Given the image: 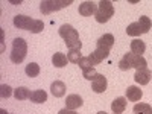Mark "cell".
Here are the masks:
<instances>
[{
    "label": "cell",
    "mask_w": 152,
    "mask_h": 114,
    "mask_svg": "<svg viewBox=\"0 0 152 114\" xmlns=\"http://www.w3.org/2000/svg\"><path fill=\"white\" fill-rule=\"evenodd\" d=\"M151 78H152V72H151L149 69H145V70H137V72H135V75H134L135 82H137V84H140V85H146V84H149Z\"/></svg>",
    "instance_id": "9"
},
{
    "label": "cell",
    "mask_w": 152,
    "mask_h": 114,
    "mask_svg": "<svg viewBox=\"0 0 152 114\" xmlns=\"http://www.w3.org/2000/svg\"><path fill=\"white\" fill-rule=\"evenodd\" d=\"M142 96H143V91L135 85L128 87V90H126V99L131 100V102H138L142 99Z\"/></svg>",
    "instance_id": "12"
},
{
    "label": "cell",
    "mask_w": 152,
    "mask_h": 114,
    "mask_svg": "<svg viewBox=\"0 0 152 114\" xmlns=\"http://www.w3.org/2000/svg\"><path fill=\"white\" fill-rule=\"evenodd\" d=\"M0 113H2V114H9V113H8L6 110H0Z\"/></svg>",
    "instance_id": "30"
},
{
    "label": "cell",
    "mask_w": 152,
    "mask_h": 114,
    "mask_svg": "<svg viewBox=\"0 0 152 114\" xmlns=\"http://www.w3.org/2000/svg\"><path fill=\"white\" fill-rule=\"evenodd\" d=\"M126 105H128V99L126 97H116L111 104V110L114 114H122L126 110Z\"/></svg>",
    "instance_id": "10"
},
{
    "label": "cell",
    "mask_w": 152,
    "mask_h": 114,
    "mask_svg": "<svg viewBox=\"0 0 152 114\" xmlns=\"http://www.w3.org/2000/svg\"><path fill=\"white\" fill-rule=\"evenodd\" d=\"M114 14V6L110 0H102L97 3V11L94 14V18L97 23H107Z\"/></svg>",
    "instance_id": "3"
},
{
    "label": "cell",
    "mask_w": 152,
    "mask_h": 114,
    "mask_svg": "<svg viewBox=\"0 0 152 114\" xmlns=\"http://www.w3.org/2000/svg\"><path fill=\"white\" fill-rule=\"evenodd\" d=\"M34 23V18L26 17V15H15L14 17V26L18 29H24V31H29L31 26Z\"/></svg>",
    "instance_id": "7"
},
{
    "label": "cell",
    "mask_w": 152,
    "mask_h": 114,
    "mask_svg": "<svg viewBox=\"0 0 152 114\" xmlns=\"http://www.w3.org/2000/svg\"><path fill=\"white\" fill-rule=\"evenodd\" d=\"M26 75L29 76V78H37L38 75H40V66L37 64V62H31V64L26 66Z\"/></svg>",
    "instance_id": "22"
},
{
    "label": "cell",
    "mask_w": 152,
    "mask_h": 114,
    "mask_svg": "<svg viewBox=\"0 0 152 114\" xmlns=\"http://www.w3.org/2000/svg\"><path fill=\"white\" fill-rule=\"evenodd\" d=\"M138 23L142 24V28H143L145 34H148V32H149V29L152 28V21H151V18H149V17H146V15L140 17V20H138Z\"/></svg>",
    "instance_id": "26"
},
{
    "label": "cell",
    "mask_w": 152,
    "mask_h": 114,
    "mask_svg": "<svg viewBox=\"0 0 152 114\" xmlns=\"http://www.w3.org/2000/svg\"><path fill=\"white\" fill-rule=\"evenodd\" d=\"M82 97L79 94H69L66 99V108L69 110H78L79 107H82Z\"/></svg>",
    "instance_id": "11"
},
{
    "label": "cell",
    "mask_w": 152,
    "mask_h": 114,
    "mask_svg": "<svg viewBox=\"0 0 152 114\" xmlns=\"http://www.w3.org/2000/svg\"><path fill=\"white\" fill-rule=\"evenodd\" d=\"M58 114H78L75 110H69V108H62L58 111Z\"/></svg>",
    "instance_id": "29"
},
{
    "label": "cell",
    "mask_w": 152,
    "mask_h": 114,
    "mask_svg": "<svg viewBox=\"0 0 152 114\" xmlns=\"http://www.w3.org/2000/svg\"><path fill=\"white\" fill-rule=\"evenodd\" d=\"M114 41H116V40H114V35H113V34H105V35H102V37L97 40V46H96V47H97V49L108 50V52H110L111 47L114 46Z\"/></svg>",
    "instance_id": "6"
},
{
    "label": "cell",
    "mask_w": 152,
    "mask_h": 114,
    "mask_svg": "<svg viewBox=\"0 0 152 114\" xmlns=\"http://www.w3.org/2000/svg\"><path fill=\"white\" fill-rule=\"evenodd\" d=\"M97 114H107V113H105V111H99Z\"/></svg>",
    "instance_id": "31"
},
{
    "label": "cell",
    "mask_w": 152,
    "mask_h": 114,
    "mask_svg": "<svg viewBox=\"0 0 152 114\" xmlns=\"http://www.w3.org/2000/svg\"><path fill=\"white\" fill-rule=\"evenodd\" d=\"M82 75H84V78H85V79H88V81H93V79L96 78L97 72H96V69H94V67H91V69L82 70Z\"/></svg>",
    "instance_id": "27"
},
{
    "label": "cell",
    "mask_w": 152,
    "mask_h": 114,
    "mask_svg": "<svg viewBox=\"0 0 152 114\" xmlns=\"http://www.w3.org/2000/svg\"><path fill=\"white\" fill-rule=\"evenodd\" d=\"M132 111L134 114H152V108L149 104H135Z\"/></svg>",
    "instance_id": "21"
},
{
    "label": "cell",
    "mask_w": 152,
    "mask_h": 114,
    "mask_svg": "<svg viewBox=\"0 0 152 114\" xmlns=\"http://www.w3.org/2000/svg\"><path fill=\"white\" fill-rule=\"evenodd\" d=\"M58 32H59L61 38H64V43L69 49H79L81 50L82 43L79 40V34L72 24H62Z\"/></svg>",
    "instance_id": "1"
},
{
    "label": "cell",
    "mask_w": 152,
    "mask_h": 114,
    "mask_svg": "<svg viewBox=\"0 0 152 114\" xmlns=\"http://www.w3.org/2000/svg\"><path fill=\"white\" fill-rule=\"evenodd\" d=\"M126 34L131 35V37H138V35L145 34V31H143V28H142V24L138 23V21H135V23H131L129 26L126 28Z\"/></svg>",
    "instance_id": "18"
},
{
    "label": "cell",
    "mask_w": 152,
    "mask_h": 114,
    "mask_svg": "<svg viewBox=\"0 0 152 114\" xmlns=\"http://www.w3.org/2000/svg\"><path fill=\"white\" fill-rule=\"evenodd\" d=\"M72 3H73L72 0H44V2L40 3V11L44 15H47L53 11H59L62 8H67Z\"/></svg>",
    "instance_id": "4"
},
{
    "label": "cell",
    "mask_w": 152,
    "mask_h": 114,
    "mask_svg": "<svg viewBox=\"0 0 152 114\" xmlns=\"http://www.w3.org/2000/svg\"><path fill=\"white\" fill-rule=\"evenodd\" d=\"M0 94H2L3 99L11 97V94H12V88H11L9 85H6V84H2V87H0Z\"/></svg>",
    "instance_id": "28"
},
{
    "label": "cell",
    "mask_w": 152,
    "mask_h": 114,
    "mask_svg": "<svg viewBox=\"0 0 152 114\" xmlns=\"http://www.w3.org/2000/svg\"><path fill=\"white\" fill-rule=\"evenodd\" d=\"M78 66H79L82 70H87V69L94 67L93 62H91V59H90V56H82V58L79 59V62H78Z\"/></svg>",
    "instance_id": "24"
},
{
    "label": "cell",
    "mask_w": 152,
    "mask_h": 114,
    "mask_svg": "<svg viewBox=\"0 0 152 114\" xmlns=\"http://www.w3.org/2000/svg\"><path fill=\"white\" fill-rule=\"evenodd\" d=\"M67 58H69V62H73V64H78L79 59L82 58V56H81V50H79V49H69Z\"/></svg>",
    "instance_id": "23"
},
{
    "label": "cell",
    "mask_w": 152,
    "mask_h": 114,
    "mask_svg": "<svg viewBox=\"0 0 152 114\" xmlns=\"http://www.w3.org/2000/svg\"><path fill=\"white\" fill-rule=\"evenodd\" d=\"M50 91H52V94L55 97H62L66 94V84L62 81H55L50 85Z\"/></svg>",
    "instance_id": "13"
},
{
    "label": "cell",
    "mask_w": 152,
    "mask_h": 114,
    "mask_svg": "<svg viewBox=\"0 0 152 114\" xmlns=\"http://www.w3.org/2000/svg\"><path fill=\"white\" fill-rule=\"evenodd\" d=\"M43 29H44V23H43L41 20H34L29 32H32V34H40Z\"/></svg>",
    "instance_id": "25"
},
{
    "label": "cell",
    "mask_w": 152,
    "mask_h": 114,
    "mask_svg": "<svg viewBox=\"0 0 152 114\" xmlns=\"http://www.w3.org/2000/svg\"><path fill=\"white\" fill-rule=\"evenodd\" d=\"M29 99H31V102H34V104H43V102L47 100V93L44 90H35V91L31 93Z\"/></svg>",
    "instance_id": "17"
},
{
    "label": "cell",
    "mask_w": 152,
    "mask_h": 114,
    "mask_svg": "<svg viewBox=\"0 0 152 114\" xmlns=\"http://www.w3.org/2000/svg\"><path fill=\"white\" fill-rule=\"evenodd\" d=\"M52 62H53L55 67L61 69V67H66V66H67L69 58H67V55H64V53L56 52V53H53V56H52Z\"/></svg>",
    "instance_id": "15"
},
{
    "label": "cell",
    "mask_w": 152,
    "mask_h": 114,
    "mask_svg": "<svg viewBox=\"0 0 152 114\" xmlns=\"http://www.w3.org/2000/svg\"><path fill=\"white\" fill-rule=\"evenodd\" d=\"M91 90L94 93H104L107 90V78L102 73H97L96 78L91 81Z\"/></svg>",
    "instance_id": "5"
},
{
    "label": "cell",
    "mask_w": 152,
    "mask_h": 114,
    "mask_svg": "<svg viewBox=\"0 0 152 114\" xmlns=\"http://www.w3.org/2000/svg\"><path fill=\"white\" fill-rule=\"evenodd\" d=\"M14 97L17 100H26L31 97V91H29V88L26 87H18L14 90Z\"/></svg>",
    "instance_id": "20"
},
{
    "label": "cell",
    "mask_w": 152,
    "mask_h": 114,
    "mask_svg": "<svg viewBox=\"0 0 152 114\" xmlns=\"http://www.w3.org/2000/svg\"><path fill=\"white\" fill-rule=\"evenodd\" d=\"M145 50H146V44H145V41H142V40H137V38L131 41V52H132V53L143 56Z\"/></svg>",
    "instance_id": "14"
},
{
    "label": "cell",
    "mask_w": 152,
    "mask_h": 114,
    "mask_svg": "<svg viewBox=\"0 0 152 114\" xmlns=\"http://www.w3.org/2000/svg\"><path fill=\"white\" fill-rule=\"evenodd\" d=\"M119 69H120V70H123V72L132 69V52L125 53V55H123V58L119 61Z\"/></svg>",
    "instance_id": "16"
},
{
    "label": "cell",
    "mask_w": 152,
    "mask_h": 114,
    "mask_svg": "<svg viewBox=\"0 0 152 114\" xmlns=\"http://www.w3.org/2000/svg\"><path fill=\"white\" fill-rule=\"evenodd\" d=\"M146 66H148V62H146V59L143 56L132 53V69H135V70H145V69H148Z\"/></svg>",
    "instance_id": "19"
},
{
    "label": "cell",
    "mask_w": 152,
    "mask_h": 114,
    "mask_svg": "<svg viewBox=\"0 0 152 114\" xmlns=\"http://www.w3.org/2000/svg\"><path fill=\"white\" fill-rule=\"evenodd\" d=\"M28 55V44L23 38H15L12 41V50H11V61L14 64H20L24 61Z\"/></svg>",
    "instance_id": "2"
},
{
    "label": "cell",
    "mask_w": 152,
    "mask_h": 114,
    "mask_svg": "<svg viewBox=\"0 0 152 114\" xmlns=\"http://www.w3.org/2000/svg\"><path fill=\"white\" fill-rule=\"evenodd\" d=\"M97 11V5L94 2H84L79 5V14L84 17H91L96 14Z\"/></svg>",
    "instance_id": "8"
}]
</instances>
